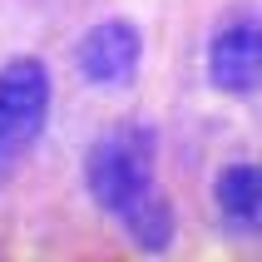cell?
Returning <instances> with one entry per match:
<instances>
[{
	"mask_svg": "<svg viewBox=\"0 0 262 262\" xmlns=\"http://www.w3.org/2000/svg\"><path fill=\"white\" fill-rule=\"evenodd\" d=\"M84 188L129 233L134 248L163 252L173 243V208L159 193V134L144 119H124L94 139L84 159Z\"/></svg>",
	"mask_w": 262,
	"mask_h": 262,
	"instance_id": "6da1fadb",
	"label": "cell"
},
{
	"mask_svg": "<svg viewBox=\"0 0 262 262\" xmlns=\"http://www.w3.org/2000/svg\"><path fill=\"white\" fill-rule=\"evenodd\" d=\"M50 124V70L35 55L0 64V183L30 159Z\"/></svg>",
	"mask_w": 262,
	"mask_h": 262,
	"instance_id": "7a4b0ae2",
	"label": "cell"
},
{
	"mask_svg": "<svg viewBox=\"0 0 262 262\" xmlns=\"http://www.w3.org/2000/svg\"><path fill=\"white\" fill-rule=\"evenodd\" d=\"M144 64V35L129 15H104L84 30V40L74 45V70L84 74L94 89H124Z\"/></svg>",
	"mask_w": 262,
	"mask_h": 262,
	"instance_id": "3957f363",
	"label": "cell"
},
{
	"mask_svg": "<svg viewBox=\"0 0 262 262\" xmlns=\"http://www.w3.org/2000/svg\"><path fill=\"white\" fill-rule=\"evenodd\" d=\"M262 74V35L252 15H237L208 40V84L223 94H252Z\"/></svg>",
	"mask_w": 262,
	"mask_h": 262,
	"instance_id": "277c9868",
	"label": "cell"
},
{
	"mask_svg": "<svg viewBox=\"0 0 262 262\" xmlns=\"http://www.w3.org/2000/svg\"><path fill=\"white\" fill-rule=\"evenodd\" d=\"M213 198H218V213L233 228L252 233L262 218V168L257 163H228L213 183Z\"/></svg>",
	"mask_w": 262,
	"mask_h": 262,
	"instance_id": "5b68a950",
	"label": "cell"
}]
</instances>
